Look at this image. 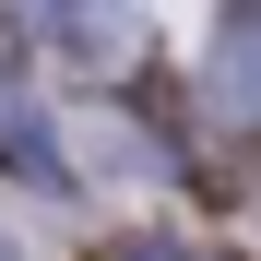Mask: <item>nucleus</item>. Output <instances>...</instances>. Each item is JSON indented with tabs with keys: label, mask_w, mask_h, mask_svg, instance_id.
I'll use <instances>...</instances> for the list:
<instances>
[{
	"label": "nucleus",
	"mask_w": 261,
	"mask_h": 261,
	"mask_svg": "<svg viewBox=\"0 0 261 261\" xmlns=\"http://www.w3.org/2000/svg\"><path fill=\"white\" fill-rule=\"evenodd\" d=\"M214 107H226V119H261V12L214 24Z\"/></svg>",
	"instance_id": "nucleus-1"
},
{
	"label": "nucleus",
	"mask_w": 261,
	"mask_h": 261,
	"mask_svg": "<svg viewBox=\"0 0 261 261\" xmlns=\"http://www.w3.org/2000/svg\"><path fill=\"white\" fill-rule=\"evenodd\" d=\"M130 261H190V249H130Z\"/></svg>",
	"instance_id": "nucleus-2"
},
{
	"label": "nucleus",
	"mask_w": 261,
	"mask_h": 261,
	"mask_svg": "<svg viewBox=\"0 0 261 261\" xmlns=\"http://www.w3.org/2000/svg\"><path fill=\"white\" fill-rule=\"evenodd\" d=\"M0 261H12V226H0Z\"/></svg>",
	"instance_id": "nucleus-3"
}]
</instances>
